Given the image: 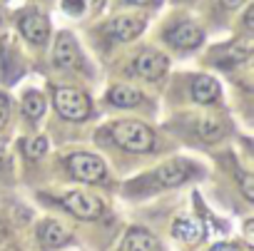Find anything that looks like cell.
<instances>
[{
    "mask_svg": "<svg viewBox=\"0 0 254 251\" xmlns=\"http://www.w3.org/2000/svg\"><path fill=\"white\" fill-rule=\"evenodd\" d=\"M112 140L127 152H150L155 147V135L142 122H115L110 127Z\"/></svg>",
    "mask_w": 254,
    "mask_h": 251,
    "instance_id": "obj_1",
    "label": "cell"
},
{
    "mask_svg": "<svg viewBox=\"0 0 254 251\" xmlns=\"http://www.w3.org/2000/svg\"><path fill=\"white\" fill-rule=\"evenodd\" d=\"M55 109L65 119H85L90 114V97L75 87H58L55 90Z\"/></svg>",
    "mask_w": 254,
    "mask_h": 251,
    "instance_id": "obj_2",
    "label": "cell"
},
{
    "mask_svg": "<svg viewBox=\"0 0 254 251\" xmlns=\"http://www.w3.org/2000/svg\"><path fill=\"white\" fill-rule=\"evenodd\" d=\"M67 169L80 182H100L105 177V162L87 152H77V154L67 157Z\"/></svg>",
    "mask_w": 254,
    "mask_h": 251,
    "instance_id": "obj_3",
    "label": "cell"
},
{
    "mask_svg": "<svg viewBox=\"0 0 254 251\" xmlns=\"http://www.w3.org/2000/svg\"><path fill=\"white\" fill-rule=\"evenodd\" d=\"M63 206L80 216V219H97L102 214V201L92 194H85V192H70L63 197Z\"/></svg>",
    "mask_w": 254,
    "mask_h": 251,
    "instance_id": "obj_4",
    "label": "cell"
},
{
    "mask_svg": "<svg viewBox=\"0 0 254 251\" xmlns=\"http://www.w3.org/2000/svg\"><path fill=\"white\" fill-rule=\"evenodd\" d=\"M18 28L25 35V40H30L33 45H45L48 43L50 23H48L45 15H40V13H23L20 20H18Z\"/></svg>",
    "mask_w": 254,
    "mask_h": 251,
    "instance_id": "obj_5",
    "label": "cell"
},
{
    "mask_svg": "<svg viewBox=\"0 0 254 251\" xmlns=\"http://www.w3.org/2000/svg\"><path fill=\"white\" fill-rule=\"evenodd\" d=\"M167 65H170V62H167V57H165L162 52L145 50V52H140L137 60H135V72H137L140 77H145V80H157V77L165 75Z\"/></svg>",
    "mask_w": 254,
    "mask_h": 251,
    "instance_id": "obj_6",
    "label": "cell"
},
{
    "mask_svg": "<svg viewBox=\"0 0 254 251\" xmlns=\"http://www.w3.org/2000/svg\"><path fill=\"white\" fill-rule=\"evenodd\" d=\"M53 62H55L58 67H65V70L80 65V48H77V43H75L72 35L63 33V35L58 38L55 52H53Z\"/></svg>",
    "mask_w": 254,
    "mask_h": 251,
    "instance_id": "obj_7",
    "label": "cell"
},
{
    "mask_svg": "<svg viewBox=\"0 0 254 251\" xmlns=\"http://www.w3.org/2000/svg\"><path fill=\"white\" fill-rule=\"evenodd\" d=\"M142 25H145V20L140 15H117L115 20H110L107 33L115 40H132L142 33Z\"/></svg>",
    "mask_w": 254,
    "mask_h": 251,
    "instance_id": "obj_8",
    "label": "cell"
},
{
    "mask_svg": "<svg viewBox=\"0 0 254 251\" xmlns=\"http://www.w3.org/2000/svg\"><path fill=\"white\" fill-rule=\"evenodd\" d=\"M165 40L175 48H197L202 43V30L192 23H182V25H175L165 33Z\"/></svg>",
    "mask_w": 254,
    "mask_h": 251,
    "instance_id": "obj_9",
    "label": "cell"
},
{
    "mask_svg": "<svg viewBox=\"0 0 254 251\" xmlns=\"http://www.w3.org/2000/svg\"><path fill=\"white\" fill-rule=\"evenodd\" d=\"M172 234L185 241V244H199L204 239V226L199 219H192V216H180L172 226Z\"/></svg>",
    "mask_w": 254,
    "mask_h": 251,
    "instance_id": "obj_10",
    "label": "cell"
},
{
    "mask_svg": "<svg viewBox=\"0 0 254 251\" xmlns=\"http://www.w3.org/2000/svg\"><path fill=\"white\" fill-rule=\"evenodd\" d=\"M122 251H160V241L145 229H130L122 241Z\"/></svg>",
    "mask_w": 254,
    "mask_h": 251,
    "instance_id": "obj_11",
    "label": "cell"
},
{
    "mask_svg": "<svg viewBox=\"0 0 254 251\" xmlns=\"http://www.w3.org/2000/svg\"><path fill=\"white\" fill-rule=\"evenodd\" d=\"M190 177V164L187 162H167L157 169V182L165 187H177Z\"/></svg>",
    "mask_w": 254,
    "mask_h": 251,
    "instance_id": "obj_12",
    "label": "cell"
},
{
    "mask_svg": "<svg viewBox=\"0 0 254 251\" xmlns=\"http://www.w3.org/2000/svg\"><path fill=\"white\" fill-rule=\"evenodd\" d=\"M192 97L197 102H214L219 97V82L214 77H207V75L194 77V82H192Z\"/></svg>",
    "mask_w": 254,
    "mask_h": 251,
    "instance_id": "obj_13",
    "label": "cell"
},
{
    "mask_svg": "<svg viewBox=\"0 0 254 251\" xmlns=\"http://www.w3.org/2000/svg\"><path fill=\"white\" fill-rule=\"evenodd\" d=\"M40 241L48 249H55V246H63L65 241H70V234L58 221H43L40 224Z\"/></svg>",
    "mask_w": 254,
    "mask_h": 251,
    "instance_id": "obj_14",
    "label": "cell"
},
{
    "mask_svg": "<svg viewBox=\"0 0 254 251\" xmlns=\"http://www.w3.org/2000/svg\"><path fill=\"white\" fill-rule=\"evenodd\" d=\"M107 100L115 104V107H135L142 102V95L135 90V87H125V85H115L110 92H107Z\"/></svg>",
    "mask_w": 254,
    "mask_h": 251,
    "instance_id": "obj_15",
    "label": "cell"
},
{
    "mask_svg": "<svg viewBox=\"0 0 254 251\" xmlns=\"http://www.w3.org/2000/svg\"><path fill=\"white\" fill-rule=\"evenodd\" d=\"M23 112H25V117L38 119V117L45 112V97H43L40 92H28V95L23 97Z\"/></svg>",
    "mask_w": 254,
    "mask_h": 251,
    "instance_id": "obj_16",
    "label": "cell"
},
{
    "mask_svg": "<svg viewBox=\"0 0 254 251\" xmlns=\"http://www.w3.org/2000/svg\"><path fill=\"white\" fill-rule=\"evenodd\" d=\"M197 135L202 137V140H207V142H217V140H222V135H224V127L219 122H214V119H199V124H197Z\"/></svg>",
    "mask_w": 254,
    "mask_h": 251,
    "instance_id": "obj_17",
    "label": "cell"
},
{
    "mask_svg": "<svg viewBox=\"0 0 254 251\" xmlns=\"http://www.w3.org/2000/svg\"><path fill=\"white\" fill-rule=\"evenodd\" d=\"M224 55H227V62H242L252 55V40H237L232 45L224 48Z\"/></svg>",
    "mask_w": 254,
    "mask_h": 251,
    "instance_id": "obj_18",
    "label": "cell"
},
{
    "mask_svg": "<svg viewBox=\"0 0 254 251\" xmlns=\"http://www.w3.org/2000/svg\"><path fill=\"white\" fill-rule=\"evenodd\" d=\"M23 145H25V154L30 159H38V157H43L48 152V140L45 137H35V140H28Z\"/></svg>",
    "mask_w": 254,
    "mask_h": 251,
    "instance_id": "obj_19",
    "label": "cell"
},
{
    "mask_svg": "<svg viewBox=\"0 0 254 251\" xmlns=\"http://www.w3.org/2000/svg\"><path fill=\"white\" fill-rule=\"evenodd\" d=\"M63 8L67 15H82L85 10V0H63Z\"/></svg>",
    "mask_w": 254,
    "mask_h": 251,
    "instance_id": "obj_20",
    "label": "cell"
},
{
    "mask_svg": "<svg viewBox=\"0 0 254 251\" xmlns=\"http://www.w3.org/2000/svg\"><path fill=\"white\" fill-rule=\"evenodd\" d=\"M239 184L247 199H254V177L252 174H239Z\"/></svg>",
    "mask_w": 254,
    "mask_h": 251,
    "instance_id": "obj_21",
    "label": "cell"
},
{
    "mask_svg": "<svg viewBox=\"0 0 254 251\" xmlns=\"http://www.w3.org/2000/svg\"><path fill=\"white\" fill-rule=\"evenodd\" d=\"M209 251H249L247 246H239V244H227V241H219V244H214Z\"/></svg>",
    "mask_w": 254,
    "mask_h": 251,
    "instance_id": "obj_22",
    "label": "cell"
},
{
    "mask_svg": "<svg viewBox=\"0 0 254 251\" xmlns=\"http://www.w3.org/2000/svg\"><path fill=\"white\" fill-rule=\"evenodd\" d=\"M5 122H8V100L0 95V127H3Z\"/></svg>",
    "mask_w": 254,
    "mask_h": 251,
    "instance_id": "obj_23",
    "label": "cell"
},
{
    "mask_svg": "<svg viewBox=\"0 0 254 251\" xmlns=\"http://www.w3.org/2000/svg\"><path fill=\"white\" fill-rule=\"evenodd\" d=\"M252 18H254V13L247 10V15H244V28H247V30H252Z\"/></svg>",
    "mask_w": 254,
    "mask_h": 251,
    "instance_id": "obj_24",
    "label": "cell"
},
{
    "mask_svg": "<svg viewBox=\"0 0 254 251\" xmlns=\"http://www.w3.org/2000/svg\"><path fill=\"white\" fill-rule=\"evenodd\" d=\"M222 3H224L227 8H239V5L244 3V0H222Z\"/></svg>",
    "mask_w": 254,
    "mask_h": 251,
    "instance_id": "obj_25",
    "label": "cell"
},
{
    "mask_svg": "<svg viewBox=\"0 0 254 251\" xmlns=\"http://www.w3.org/2000/svg\"><path fill=\"white\" fill-rule=\"evenodd\" d=\"M130 3H135V5H150L152 0H130Z\"/></svg>",
    "mask_w": 254,
    "mask_h": 251,
    "instance_id": "obj_26",
    "label": "cell"
}]
</instances>
